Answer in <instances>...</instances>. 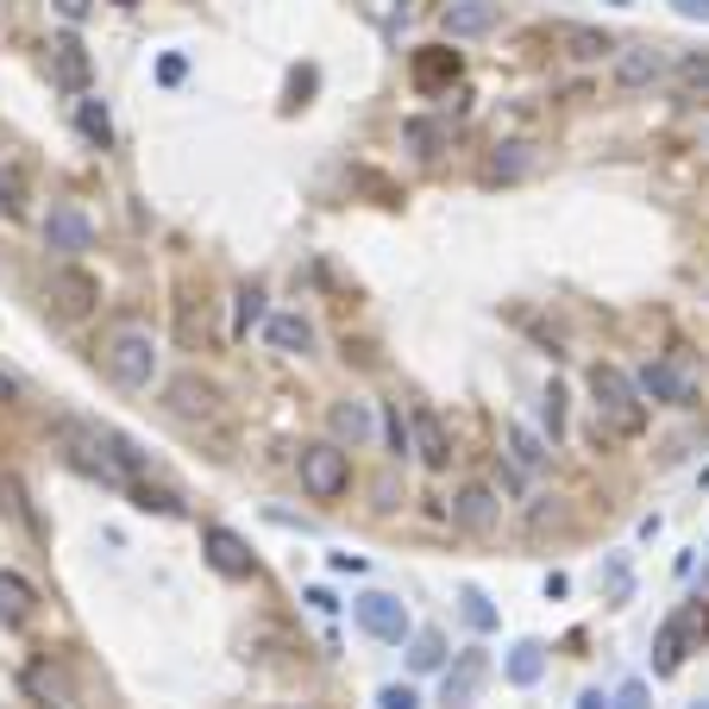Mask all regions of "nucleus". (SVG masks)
<instances>
[{"label":"nucleus","mask_w":709,"mask_h":709,"mask_svg":"<svg viewBox=\"0 0 709 709\" xmlns=\"http://www.w3.org/2000/svg\"><path fill=\"white\" fill-rule=\"evenodd\" d=\"M591 396H596V421L609 427L615 440H640L647 434V396L634 389L628 371L591 365Z\"/></svg>","instance_id":"1"},{"label":"nucleus","mask_w":709,"mask_h":709,"mask_svg":"<svg viewBox=\"0 0 709 709\" xmlns=\"http://www.w3.org/2000/svg\"><path fill=\"white\" fill-rule=\"evenodd\" d=\"M95 358H101V371H107V384H119V389H152L157 371H164L157 340L145 333V326H119V333H107Z\"/></svg>","instance_id":"2"},{"label":"nucleus","mask_w":709,"mask_h":709,"mask_svg":"<svg viewBox=\"0 0 709 709\" xmlns=\"http://www.w3.org/2000/svg\"><path fill=\"white\" fill-rule=\"evenodd\" d=\"M295 471H302V490H307L314 502H340L345 490H352V459H345V446H340V440L302 446Z\"/></svg>","instance_id":"3"},{"label":"nucleus","mask_w":709,"mask_h":709,"mask_svg":"<svg viewBox=\"0 0 709 709\" xmlns=\"http://www.w3.org/2000/svg\"><path fill=\"white\" fill-rule=\"evenodd\" d=\"M671 76V51L666 44H615L609 58V82L622 95H653Z\"/></svg>","instance_id":"4"},{"label":"nucleus","mask_w":709,"mask_h":709,"mask_svg":"<svg viewBox=\"0 0 709 709\" xmlns=\"http://www.w3.org/2000/svg\"><path fill=\"white\" fill-rule=\"evenodd\" d=\"M95 302H101V283L76 264V258L51 264V277H44V307H51L58 321H82V314H88Z\"/></svg>","instance_id":"5"},{"label":"nucleus","mask_w":709,"mask_h":709,"mask_svg":"<svg viewBox=\"0 0 709 709\" xmlns=\"http://www.w3.org/2000/svg\"><path fill=\"white\" fill-rule=\"evenodd\" d=\"M352 615H358V628H365L371 640H384V647H403L408 634H415L408 603H396V596H384V591H365L358 603H352Z\"/></svg>","instance_id":"6"},{"label":"nucleus","mask_w":709,"mask_h":709,"mask_svg":"<svg viewBox=\"0 0 709 709\" xmlns=\"http://www.w3.org/2000/svg\"><path fill=\"white\" fill-rule=\"evenodd\" d=\"M690 634H709V609H678L671 622H659V634H653V671L659 678H671V671L685 666Z\"/></svg>","instance_id":"7"},{"label":"nucleus","mask_w":709,"mask_h":709,"mask_svg":"<svg viewBox=\"0 0 709 709\" xmlns=\"http://www.w3.org/2000/svg\"><path fill=\"white\" fill-rule=\"evenodd\" d=\"M634 389H640L647 403H666V408H690V403H697V377H690L678 358H653V365L634 377Z\"/></svg>","instance_id":"8"},{"label":"nucleus","mask_w":709,"mask_h":709,"mask_svg":"<svg viewBox=\"0 0 709 709\" xmlns=\"http://www.w3.org/2000/svg\"><path fill=\"white\" fill-rule=\"evenodd\" d=\"M452 528H465V534H497L502 528V497L490 490V483H465L459 497H452Z\"/></svg>","instance_id":"9"},{"label":"nucleus","mask_w":709,"mask_h":709,"mask_svg":"<svg viewBox=\"0 0 709 709\" xmlns=\"http://www.w3.org/2000/svg\"><path fill=\"white\" fill-rule=\"evenodd\" d=\"M483 685H490V659L471 647V653H459V659L446 666V678H440V703H446V709H471Z\"/></svg>","instance_id":"10"},{"label":"nucleus","mask_w":709,"mask_h":709,"mask_svg":"<svg viewBox=\"0 0 709 709\" xmlns=\"http://www.w3.org/2000/svg\"><path fill=\"white\" fill-rule=\"evenodd\" d=\"M44 246L58 251V258H82V251L95 246V220H88L82 208H70V201H63V208L44 213Z\"/></svg>","instance_id":"11"},{"label":"nucleus","mask_w":709,"mask_h":709,"mask_svg":"<svg viewBox=\"0 0 709 709\" xmlns=\"http://www.w3.org/2000/svg\"><path fill=\"white\" fill-rule=\"evenodd\" d=\"M408 446H415V459H421L427 471H446V465H452V434H446V421L434 408H415V415H408Z\"/></svg>","instance_id":"12"},{"label":"nucleus","mask_w":709,"mask_h":709,"mask_svg":"<svg viewBox=\"0 0 709 709\" xmlns=\"http://www.w3.org/2000/svg\"><path fill=\"white\" fill-rule=\"evenodd\" d=\"M201 553H208V565L220 577H251L258 572V553H251L232 528H201Z\"/></svg>","instance_id":"13"},{"label":"nucleus","mask_w":709,"mask_h":709,"mask_svg":"<svg viewBox=\"0 0 709 709\" xmlns=\"http://www.w3.org/2000/svg\"><path fill=\"white\" fill-rule=\"evenodd\" d=\"M88 76H95V63H88V44H82L76 32L51 39V82H58V88H70V95H88Z\"/></svg>","instance_id":"14"},{"label":"nucleus","mask_w":709,"mask_h":709,"mask_svg":"<svg viewBox=\"0 0 709 709\" xmlns=\"http://www.w3.org/2000/svg\"><path fill=\"white\" fill-rule=\"evenodd\" d=\"M446 39H483V32H497L502 25V0H452L440 13Z\"/></svg>","instance_id":"15"},{"label":"nucleus","mask_w":709,"mask_h":709,"mask_svg":"<svg viewBox=\"0 0 709 709\" xmlns=\"http://www.w3.org/2000/svg\"><path fill=\"white\" fill-rule=\"evenodd\" d=\"M459 51H446V44H427V51H415V63H408V76H415V88L421 95H440V88H452L459 82Z\"/></svg>","instance_id":"16"},{"label":"nucleus","mask_w":709,"mask_h":709,"mask_svg":"<svg viewBox=\"0 0 709 709\" xmlns=\"http://www.w3.org/2000/svg\"><path fill=\"white\" fill-rule=\"evenodd\" d=\"M326 421H333V440H340V446H371V440H377V408L358 403V396L333 403V408H326Z\"/></svg>","instance_id":"17"},{"label":"nucleus","mask_w":709,"mask_h":709,"mask_svg":"<svg viewBox=\"0 0 709 709\" xmlns=\"http://www.w3.org/2000/svg\"><path fill=\"white\" fill-rule=\"evenodd\" d=\"M25 690H32L39 709H76V690H70V678L58 666H25Z\"/></svg>","instance_id":"18"},{"label":"nucleus","mask_w":709,"mask_h":709,"mask_svg":"<svg viewBox=\"0 0 709 709\" xmlns=\"http://www.w3.org/2000/svg\"><path fill=\"white\" fill-rule=\"evenodd\" d=\"M528 170H534V145H521V138H509L483 157V183H521Z\"/></svg>","instance_id":"19"},{"label":"nucleus","mask_w":709,"mask_h":709,"mask_svg":"<svg viewBox=\"0 0 709 709\" xmlns=\"http://www.w3.org/2000/svg\"><path fill=\"white\" fill-rule=\"evenodd\" d=\"M32 609H39V591H32L20 572H0V622H7V628H25Z\"/></svg>","instance_id":"20"},{"label":"nucleus","mask_w":709,"mask_h":709,"mask_svg":"<svg viewBox=\"0 0 709 709\" xmlns=\"http://www.w3.org/2000/svg\"><path fill=\"white\" fill-rule=\"evenodd\" d=\"M213 403H220V396H213V384H201L195 371L170 377V408H176V415H213Z\"/></svg>","instance_id":"21"},{"label":"nucleus","mask_w":709,"mask_h":709,"mask_svg":"<svg viewBox=\"0 0 709 709\" xmlns=\"http://www.w3.org/2000/svg\"><path fill=\"white\" fill-rule=\"evenodd\" d=\"M559 39H565V51H572L577 63H603V58H615V39L603 32V25H565Z\"/></svg>","instance_id":"22"},{"label":"nucleus","mask_w":709,"mask_h":709,"mask_svg":"<svg viewBox=\"0 0 709 709\" xmlns=\"http://www.w3.org/2000/svg\"><path fill=\"white\" fill-rule=\"evenodd\" d=\"M264 333H270V345H277V352H289V358H302L307 345H314V326H307L302 314H270Z\"/></svg>","instance_id":"23"},{"label":"nucleus","mask_w":709,"mask_h":709,"mask_svg":"<svg viewBox=\"0 0 709 709\" xmlns=\"http://www.w3.org/2000/svg\"><path fill=\"white\" fill-rule=\"evenodd\" d=\"M502 440H509V452H515V465H521V471H546V465H553V446L540 440V434H528L521 421H509V427H502Z\"/></svg>","instance_id":"24"},{"label":"nucleus","mask_w":709,"mask_h":709,"mask_svg":"<svg viewBox=\"0 0 709 709\" xmlns=\"http://www.w3.org/2000/svg\"><path fill=\"white\" fill-rule=\"evenodd\" d=\"M671 88L678 95H709V51H685V58H671Z\"/></svg>","instance_id":"25"},{"label":"nucleus","mask_w":709,"mask_h":709,"mask_svg":"<svg viewBox=\"0 0 709 709\" xmlns=\"http://www.w3.org/2000/svg\"><path fill=\"white\" fill-rule=\"evenodd\" d=\"M540 671H546V647L540 640H515L509 647V685H540Z\"/></svg>","instance_id":"26"},{"label":"nucleus","mask_w":709,"mask_h":709,"mask_svg":"<svg viewBox=\"0 0 709 709\" xmlns=\"http://www.w3.org/2000/svg\"><path fill=\"white\" fill-rule=\"evenodd\" d=\"M76 126H82V138H88V145H101V152L114 145V119H107V107H101L95 95L76 101Z\"/></svg>","instance_id":"27"},{"label":"nucleus","mask_w":709,"mask_h":709,"mask_svg":"<svg viewBox=\"0 0 709 709\" xmlns=\"http://www.w3.org/2000/svg\"><path fill=\"white\" fill-rule=\"evenodd\" d=\"M408 666H415V671H440L446 666V634L440 628L415 634V640H408Z\"/></svg>","instance_id":"28"},{"label":"nucleus","mask_w":709,"mask_h":709,"mask_svg":"<svg viewBox=\"0 0 709 709\" xmlns=\"http://www.w3.org/2000/svg\"><path fill=\"white\" fill-rule=\"evenodd\" d=\"M403 145H408L415 157H440L446 126H440V119H408V126H403Z\"/></svg>","instance_id":"29"},{"label":"nucleus","mask_w":709,"mask_h":709,"mask_svg":"<svg viewBox=\"0 0 709 709\" xmlns=\"http://www.w3.org/2000/svg\"><path fill=\"white\" fill-rule=\"evenodd\" d=\"M270 321V307H264V289L246 283L239 289V333H251V326H264Z\"/></svg>","instance_id":"30"},{"label":"nucleus","mask_w":709,"mask_h":709,"mask_svg":"<svg viewBox=\"0 0 709 709\" xmlns=\"http://www.w3.org/2000/svg\"><path fill=\"white\" fill-rule=\"evenodd\" d=\"M0 208H7V213H25V176L20 170H0Z\"/></svg>","instance_id":"31"},{"label":"nucleus","mask_w":709,"mask_h":709,"mask_svg":"<svg viewBox=\"0 0 709 709\" xmlns=\"http://www.w3.org/2000/svg\"><path fill=\"white\" fill-rule=\"evenodd\" d=\"M540 421H546V434H553V440H559V434H565V389H546V403H540Z\"/></svg>","instance_id":"32"},{"label":"nucleus","mask_w":709,"mask_h":709,"mask_svg":"<svg viewBox=\"0 0 709 709\" xmlns=\"http://www.w3.org/2000/svg\"><path fill=\"white\" fill-rule=\"evenodd\" d=\"M465 622H471V628H497V609H490L483 591H465Z\"/></svg>","instance_id":"33"},{"label":"nucleus","mask_w":709,"mask_h":709,"mask_svg":"<svg viewBox=\"0 0 709 709\" xmlns=\"http://www.w3.org/2000/svg\"><path fill=\"white\" fill-rule=\"evenodd\" d=\"M384 434H389V452H396V459H408V452H415V446H408V421H403V408H389V415H384Z\"/></svg>","instance_id":"34"},{"label":"nucleus","mask_w":709,"mask_h":709,"mask_svg":"<svg viewBox=\"0 0 709 709\" xmlns=\"http://www.w3.org/2000/svg\"><path fill=\"white\" fill-rule=\"evenodd\" d=\"M377 709H421V697H415L408 685H384L377 690Z\"/></svg>","instance_id":"35"},{"label":"nucleus","mask_w":709,"mask_h":709,"mask_svg":"<svg viewBox=\"0 0 709 709\" xmlns=\"http://www.w3.org/2000/svg\"><path fill=\"white\" fill-rule=\"evenodd\" d=\"M615 709H647V678H628L615 690Z\"/></svg>","instance_id":"36"},{"label":"nucleus","mask_w":709,"mask_h":709,"mask_svg":"<svg viewBox=\"0 0 709 709\" xmlns=\"http://www.w3.org/2000/svg\"><path fill=\"white\" fill-rule=\"evenodd\" d=\"M51 7H58V20H70V25H82L95 13V0H51Z\"/></svg>","instance_id":"37"},{"label":"nucleus","mask_w":709,"mask_h":709,"mask_svg":"<svg viewBox=\"0 0 709 709\" xmlns=\"http://www.w3.org/2000/svg\"><path fill=\"white\" fill-rule=\"evenodd\" d=\"M678 20H697V25H709V0H666Z\"/></svg>","instance_id":"38"},{"label":"nucleus","mask_w":709,"mask_h":709,"mask_svg":"<svg viewBox=\"0 0 709 709\" xmlns=\"http://www.w3.org/2000/svg\"><path fill=\"white\" fill-rule=\"evenodd\" d=\"M183 76H189V63L176 58V51H170V58H164V63H157V82H164V88H176V82H183Z\"/></svg>","instance_id":"39"},{"label":"nucleus","mask_w":709,"mask_h":709,"mask_svg":"<svg viewBox=\"0 0 709 709\" xmlns=\"http://www.w3.org/2000/svg\"><path fill=\"white\" fill-rule=\"evenodd\" d=\"M13 396H20V384H13V377H7V371H0V408L13 403Z\"/></svg>","instance_id":"40"},{"label":"nucleus","mask_w":709,"mask_h":709,"mask_svg":"<svg viewBox=\"0 0 709 709\" xmlns=\"http://www.w3.org/2000/svg\"><path fill=\"white\" fill-rule=\"evenodd\" d=\"M577 709H603V690H584V697H577Z\"/></svg>","instance_id":"41"},{"label":"nucleus","mask_w":709,"mask_h":709,"mask_svg":"<svg viewBox=\"0 0 709 709\" xmlns=\"http://www.w3.org/2000/svg\"><path fill=\"white\" fill-rule=\"evenodd\" d=\"M114 7H138V0H114Z\"/></svg>","instance_id":"42"},{"label":"nucleus","mask_w":709,"mask_h":709,"mask_svg":"<svg viewBox=\"0 0 709 709\" xmlns=\"http://www.w3.org/2000/svg\"><path fill=\"white\" fill-rule=\"evenodd\" d=\"M0 502H7V483H0Z\"/></svg>","instance_id":"43"},{"label":"nucleus","mask_w":709,"mask_h":709,"mask_svg":"<svg viewBox=\"0 0 709 709\" xmlns=\"http://www.w3.org/2000/svg\"><path fill=\"white\" fill-rule=\"evenodd\" d=\"M703 483H709V465H703Z\"/></svg>","instance_id":"44"},{"label":"nucleus","mask_w":709,"mask_h":709,"mask_svg":"<svg viewBox=\"0 0 709 709\" xmlns=\"http://www.w3.org/2000/svg\"><path fill=\"white\" fill-rule=\"evenodd\" d=\"M697 709H709V703H697Z\"/></svg>","instance_id":"45"},{"label":"nucleus","mask_w":709,"mask_h":709,"mask_svg":"<svg viewBox=\"0 0 709 709\" xmlns=\"http://www.w3.org/2000/svg\"><path fill=\"white\" fill-rule=\"evenodd\" d=\"M703 145H709V133H703Z\"/></svg>","instance_id":"46"}]
</instances>
